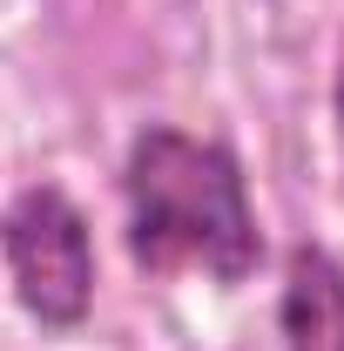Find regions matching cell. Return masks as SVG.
Here are the masks:
<instances>
[{"label": "cell", "instance_id": "cell-4", "mask_svg": "<svg viewBox=\"0 0 344 351\" xmlns=\"http://www.w3.org/2000/svg\"><path fill=\"white\" fill-rule=\"evenodd\" d=\"M331 129H338V156H344V34H338V68H331Z\"/></svg>", "mask_w": 344, "mask_h": 351}, {"label": "cell", "instance_id": "cell-3", "mask_svg": "<svg viewBox=\"0 0 344 351\" xmlns=\"http://www.w3.org/2000/svg\"><path fill=\"white\" fill-rule=\"evenodd\" d=\"M277 338L284 351H344V263L324 243H297L284 257Z\"/></svg>", "mask_w": 344, "mask_h": 351}, {"label": "cell", "instance_id": "cell-1", "mask_svg": "<svg viewBox=\"0 0 344 351\" xmlns=\"http://www.w3.org/2000/svg\"><path fill=\"white\" fill-rule=\"evenodd\" d=\"M122 243L142 277L203 270L216 284H250L263 263V230L243 156L223 135H189L175 122L135 129L122 156Z\"/></svg>", "mask_w": 344, "mask_h": 351}, {"label": "cell", "instance_id": "cell-2", "mask_svg": "<svg viewBox=\"0 0 344 351\" xmlns=\"http://www.w3.org/2000/svg\"><path fill=\"white\" fill-rule=\"evenodd\" d=\"M0 263H7L21 311L41 331L68 338L88 324V311H95V230H88V210L61 182H27L7 196Z\"/></svg>", "mask_w": 344, "mask_h": 351}]
</instances>
